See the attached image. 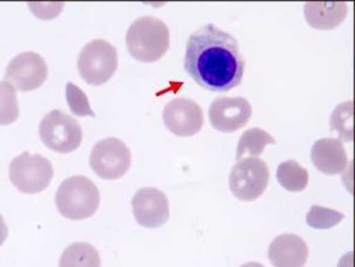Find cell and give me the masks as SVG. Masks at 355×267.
<instances>
[{
	"instance_id": "cell-20",
	"label": "cell",
	"mask_w": 355,
	"mask_h": 267,
	"mask_svg": "<svg viewBox=\"0 0 355 267\" xmlns=\"http://www.w3.org/2000/svg\"><path fill=\"white\" fill-rule=\"evenodd\" d=\"M19 105L15 88L3 81L0 83V126L11 124L18 120Z\"/></svg>"
},
{
	"instance_id": "cell-6",
	"label": "cell",
	"mask_w": 355,
	"mask_h": 267,
	"mask_svg": "<svg viewBox=\"0 0 355 267\" xmlns=\"http://www.w3.org/2000/svg\"><path fill=\"white\" fill-rule=\"evenodd\" d=\"M39 135L46 147L60 154L76 150L83 142V128L76 119L61 110L46 114L39 124Z\"/></svg>"
},
{
	"instance_id": "cell-1",
	"label": "cell",
	"mask_w": 355,
	"mask_h": 267,
	"mask_svg": "<svg viewBox=\"0 0 355 267\" xmlns=\"http://www.w3.org/2000/svg\"><path fill=\"white\" fill-rule=\"evenodd\" d=\"M184 68L205 91L225 93L242 83L245 60L234 35L208 24L188 39Z\"/></svg>"
},
{
	"instance_id": "cell-21",
	"label": "cell",
	"mask_w": 355,
	"mask_h": 267,
	"mask_svg": "<svg viewBox=\"0 0 355 267\" xmlns=\"http://www.w3.org/2000/svg\"><path fill=\"white\" fill-rule=\"evenodd\" d=\"M345 218L344 214L329 207L313 205L306 216L307 225L318 230L331 229Z\"/></svg>"
},
{
	"instance_id": "cell-19",
	"label": "cell",
	"mask_w": 355,
	"mask_h": 267,
	"mask_svg": "<svg viewBox=\"0 0 355 267\" xmlns=\"http://www.w3.org/2000/svg\"><path fill=\"white\" fill-rule=\"evenodd\" d=\"M329 123L343 141L352 142L354 139V102L351 100L336 105Z\"/></svg>"
},
{
	"instance_id": "cell-8",
	"label": "cell",
	"mask_w": 355,
	"mask_h": 267,
	"mask_svg": "<svg viewBox=\"0 0 355 267\" xmlns=\"http://www.w3.org/2000/svg\"><path fill=\"white\" fill-rule=\"evenodd\" d=\"M89 164L103 180H117L125 176L132 166V154L121 139L107 137L98 141L92 149Z\"/></svg>"
},
{
	"instance_id": "cell-22",
	"label": "cell",
	"mask_w": 355,
	"mask_h": 267,
	"mask_svg": "<svg viewBox=\"0 0 355 267\" xmlns=\"http://www.w3.org/2000/svg\"><path fill=\"white\" fill-rule=\"evenodd\" d=\"M66 98L69 102V110L76 117H95L88 101L87 95L81 91V88L74 83H69L66 86Z\"/></svg>"
},
{
	"instance_id": "cell-10",
	"label": "cell",
	"mask_w": 355,
	"mask_h": 267,
	"mask_svg": "<svg viewBox=\"0 0 355 267\" xmlns=\"http://www.w3.org/2000/svg\"><path fill=\"white\" fill-rule=\"evenodd\" d=\"M162 117L166 129L178 137L196 135L205 123L202 107L187 98H175L166 103Z\"/></svg>"
},
{
	"instance_id": "cell-17",
	"label": "cell",
	"mask_w": 355,
	"mask_h": 267,
	"mask_svg": "<svg viewBox=\"0 0 355 267\" xmlns=\"http://www.w3.org/2000/svg\"><path fill=\"white\" fill-rule=\"evenodd\" d=\"M276 144V139L263 129H248L243 132V135L239 139L236 160L241 161L242 158H245V156L257 157L264 153L265 148L268 147V144Z\"/></svg>"
},
{
	"instance_id": "cell-13",
	"label": "cell",
	"mask_w": 355,
	"mask_h": 267,
	"mask_svg": "<svg viewBox=\"0 0 355 267\" xmlns=\"http://www.w3.org/2000/svg\"><path fill=\"white\" fill-rule=\"evenodd\" d=\"M268 258L275 267H304L309 259L306 241L297 234H280L270 245Z\"/></svg>"
},
{
	"instance_id": "cell-12",
	"label": "cell",
	"mask_w": 355,
	"mask_h": 267,
	"mask_svg": "<svg viewBox=\"0 0 355 267\" xmlns=\"http://www.w3.org/2000/svg\"><path fill=\"white\" fill-rule=\"evenodd\" d=\"M137 222L148 229H157L171 218V207L166 193L156 188H141L132 200Z\"/></svg>"
},
{
	"instance_id": "cell-11",
	"label": "cell",
	"mask_w": 355,
	"mask_h": 267,
	"mask_svg": "<svg viewBox=\"0 0 355 267\" xmlns=\"http://www.w3.org/2000/svg\"><path fill=\"white\" fill-rule=\"evenodd\" d=\"M252 115V107L245 98L222 96L211 102L209 120L212 127L222 132H234L244 128Z\"/></svg>"
},
{
	"instance_id": "cell-16",
	"label": "cell",
	"mask_w": 355,
	"mask_h": 267,
	"mask_svg": "<svg viewBox=\"0 0 355 267\" xmlns=\"http://www.w3.org/2000/svg\"><path fill=\"white\" fill-rule=\"evenodd\" d=\"M59 267H101V257L93 245L73 243L61 255Z\"/></svg>"
},
{
	"instance_id": "cell-23",
	"label": "cell",
	"mask_w": 355,
	"mask_h": 267,
	"mask_svg": "<svg viewBox=\"0 0 355 267\" xmlns=\"http://www.w3.org/2000/svg\"><path fill=\"white\" fill-rule=\"evenodd\" d=\"M8 229L6 223H5L3 216L0 215V246L4 244V241L8 238Z\"/></svg>"
},
{
	"instance_id": "cell-9",
	"label": "cell",
	"mask_w": 355,
	"mask_h": 267,
	"mask_svg": "<svg viewBox=\"0 0 355 267\" xmlns=\"http://www.w3.org/2000/svg\"><path fill=\"white\" fill-rule=\"evenodd\" d=\"M49 67L45 59L35 52L15 55L5 71V81L20 92L35 91L45 83Z\"/></svg>"
},
{
	"instance_id": "cell-24",
	"label": "cell",
	"mask_w": 355,
	"mask_h": 267,
	"mask_svg": "<svg viewBox=\"0 0 355 267\" xmlns=\"http://www.w3.org/2000/svg\"><path fill=\"white\" fill-rule=\"evenodd\" d=\"M239 267H265L261 265V264L259 263H248L244 264V265H242V266Z\"/></svg>"
},
{
	"instance_id": "cell-14",
	"label": "cell",
	"mask_w": 355,
	"mask_h": 267,
	"mask_svg": "<svg viewBox=\"0 0 355 267\" xmlns=\"http://www.w3.org/2000/svg\"><path fill=\"white\" fill-rule=\"evenodd\" d=\"M314 166L326 175H338L347 166L348 157L344 144L336 139H321L311 150Z\"/></svg>"
},
{
	"instance_id": "cell-15",
	"label": "cell",
	"mask_w": 355,
	"mask_h": 267,
	"mask_svg": "<svg viewBox=\"0 0 355 267\" xmlns=\"http://www.w3.org/2000/svg\"><path fill=\"white\" fill-rule=\"evenodd\" d=\"M347 13L346 1H307L304 8L307 24L317 30H332L340 26Z\"/></svg>"
},
{
	"instance_id": "cell-2",
	"label": "cell",
	"mask_w": 355,
	"mask_h": 267,
	"mask_svg": "<svg viewBox=\"0 0 355 267\" xmlns=\"http://www.w3.org/2000/svg\"><path fill=\"white\" fill-rule=\"evenodd\" d=\"M125 45L134 59L141 62H155L168 52L171 32L163 20L144 15L129 26Z\"/></svg>"
},
{
	"instance_id": "cell-5",
	"label": "cell",
	"mask_w": 355,
	"mask_h": 267,
	"mask_svg": "<svg viewBox=\"0 0 355 267\" xmlns=\"http://www.w3.org/2000/svg\"><path fill=\"white\" fill-rule=\"evenodd\" d=\"M8 173L12 184L20 192L39 193L49 187L54 176V169L52 163L42 155L24 151L12 160Z\"/></svg>"
},
{
	"instance_id": "cell-4",
	"label": "cell",
	"mask_w": 355,
	"mask_h": 267,
	"mask_svg": "<svg viewBox=\"0 0 355 267\" xmlns=\"http://www.w3.org/2000/svg\"><path fill=\"white\" fill-rule=\"evenodd\" d=\"M117 51L103 39H95L85 45L78 59L80 76L88 83L100 86L110 81L116 72Z\"/></svg>"
},
{
	"instance_id": "cell-3",
	"label": "cell",
	"mask_w": 355,
	"mask_h": 267,
	"mask_svg": "<svg viewBox=\"0 0 355 267\" xmlns=\"http://www.w3.org/2000/svg\"><path fill=\"white\" fill-rule=\"evenodd\" d=\"M55 203L59 212L66 218L83 221L92 217L98 210L100 192L88 177H69L58 189Z\"/></svg>"
},
{
	"instance_id": "cell-7",
	"label": "cell",
	"mask_w": 355,
	"mask_h": 267,
	"mask_svg": "<svg viewBox=\"0 0 355 267\" xmlns=\"http://www.w3.org/2000/svg\"><path fill=\"white\" fill-rule=\"evenodd\" d=\"M268 181L270 170L266 162L259 157H245L231 169L229 187L236 198L252 202L264 193Z\"/></svg>"
},
{
	"instance_id": "cell-18",
	"label": "cell",
	"mask_w": 355,
	"mask_h": 267,
	"mask_svg": "<svg viewBox=\"0 0 355 267\" xmlns=\"http://www.w3.org/2000/svg\"><path fill=\"white\" fill-rule=\"evenodd\" d=\"M277 180L287 191L300 192L306 189L310 175L298 162L288 160L278 166Z\"/></svg>"
}]
</instances>
